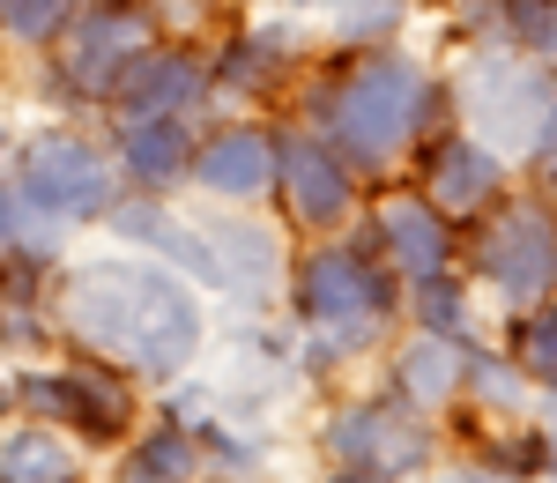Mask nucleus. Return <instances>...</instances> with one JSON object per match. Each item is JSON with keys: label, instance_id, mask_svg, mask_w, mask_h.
I'll list each match as a JSON object with an SVG mask.
<instances>
[{"label": "nucleus", "instance_id": "2", "mask_svg": "<svg viewBox=\"0 0 557 483\" xmlns=\"http://www.w3.org/2000/svg\"><path fill=\"white\" fill-rule=\"evenodd\" d=\"M23 194L52 209V216H89V209H104V194H112V164L89 149L83 134H38L30 149H23Z\"/></svg>", "mask_w": 557, "mask_h": 483}, {"label": "nucleus", "instance_id": "7", "mask_svg": "<svg viewBox=\"0 0 557 483\" xmlns=\"http://www.w3.org/2000/svg\"><path fill=\"white\" fill-rule=\"evenodd\" d=\"M431 194L454 201V209L491 201V194H498V164H491V149H475V134H446V141L431 149Z\"/></svg>", "mask_w": 557, "mask_h": 483}, {"label": "nucleus", "instance_id": "8", "mask_svg": "<svg viewBox=\"0 0 557 483\" xmlns=\"http://www.w3.org/2000/svg\"><path fill=\"white\" fill-rule=\"evenodd\" d=\"M83 0H0V30L23 45H52L67 23H75Z\"/></svg>", "mask_w": 557, "mask_h": 483}, {"label": "nucleus", "instance_id": "10", "mask_svg": "<svg viewBox=\"0 0 557 483\" xmlns=\"http://www.w3.org/2000/svg\"><path fill=\"white\" fill-rule=\"evenodd\" d=\"M343 483H380V476H372V469H364V476H343Z\"/></svg>", "mask_w": 557, "mask_h": 483}, {"label": "nucleus", "instance_id": "3", "mask_svg": "<svg viewBox=\"0 0 557 483\" xmlns=\"http://www.w3.org/2000/svg\"><path fill=\"white\" fill-rule=\"evenodd\" d=\"M201 89H209V67H201L194 52L149 45L127 75H120L112 104H120V112H186V104H201Z\"/></svg>", "mask_w": 557, "mask_h": 483}, {"label": "nucleus", "instance_id": "6", "mask_svg": "<svg viewBox=\"0 0 557 483\" xmlns=\"http://www.w3.org/2000/svg\"><path fill=\"white\" fill-rule=\"evenodd\" d=\"M194 172H201V186H215V194H260V186L275 178V141L260 127H223L209 149H201Z\"/></svg>", "mask_w": 557, "mask_h": 483}, {"label": "nucleus", "instance_id": "9", "mask_svg": "<svg viewBox=\"0 0 557 483\" xmlns=\"http://www.w3.org/2000/svg\"><path fill=\"white\" fill-rule=\"evenodd\" d=\"M327 15H335V38H349V45H380L386 30H401L409 0H327Z\"/></svg>", "mask_w": 557, "mask_h": 483}, {"label": "nucleus", "instance_id": "1", "mask_svg": "<svg viewBox=\"0 0 557 483\" xmlns=\"http://www.w3.org/2000/svg\"><path fill=\"white\" fill-rule=\"evenodd\" d=\"M424 104H431V75L417 60L364 52L312 97V120L349 149V164H380V157H394L409 134L424 127Z\"/></svg>", "mask_w": 557, "mask_h": 483}, {"label": "nucleus", "instance_id": "4", "mask_svg": "<svg viewBox=\"0 0 557 483\" xmlns=\"http://www.w3.org/2000/svg\"><path fill=\"white\" fill-rule=\"evenodd\" d=\"M186 157H194L186 112H127V127H120V164H127L141 186H172V178L186 172Z\"/></svg>", "mask_w": 557, "mask_h": 483}, {"label": "nucleus", "instance_id": "5", "mask_svg": "<svg viewBox=\"0 0 557 483\" xmlns=\"http://www.w3.org/2000/svg\"><path fill=\"white\" fill-rule=\"evenodd\" d=\"M275 157H283V178H290V209L305 223H327V216L349 209V164L343 157H327L320 141H290Z\"/></svg>", "mask_w": 557, "mask_h": 483}]
</instances>
